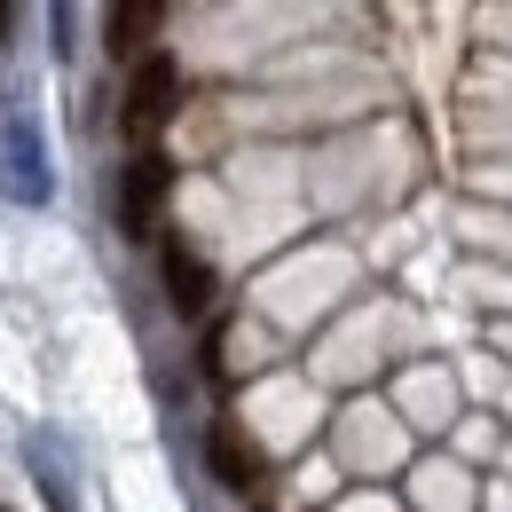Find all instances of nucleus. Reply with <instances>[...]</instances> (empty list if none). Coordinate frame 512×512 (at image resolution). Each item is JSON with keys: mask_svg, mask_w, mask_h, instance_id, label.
<instances>
[{"mask_svg": "<svg viewBox=\"0 0 512 512\" xmlns=\"http://www.w3.org/2000/svg\"><path fill=\"white\" fill-rule=\"evenodd\" d=\"M174 111H182V64H174L166 48H158V56L142 48V56H134V79H127V111H119L127 142H150Z\"/></svg>", "mask_w": 512, "mask_h": 512, "instance_id": "nucleus-1", "label": "nucleus"}, {"mask_svg": "<svg viewBox=\"0 0 512 512\" xmlns=\"http://www.w3.org/2000/svg\"><path fill=\"white\" fill-rule=\"evenodd\" d=\"M174 190V158L166 150H150V142H134L127 158V182H119V229H127L134 245H150L158 237V205Z\"/></svg>", "mask_w": 512, "mask_h": 512, "instance_id": "nucleus-2", "label": "nucleus"}, {"mask_svg": "<svg viewBox=\"0 0 512 512\" xmlns=\"http://www.w3.org/2000/svg\"><path fill=\"white\" fill-rule=\"evenodd\" d=\"M205 473L229 489V497H253L260 481H268V465H260V449L237 434V426H213L205 434Z\"/></svg>", "mask_w": 512, "mask_h": 512, "instance_id": "nucleus-3", "label": "nucleus"}, {"mask_svg": "<svg viewBox=\"0 0 512 512\" xmlns=\"http://www.w3.org/2000/svg\"><path fill=\"white\" fill-rule=\"evenodd\" d=\"M158 268H166V300H174V316H205V300H213V268H205L182 237H158Z\"/></svg>", "mask_w": 512, "mask_h": 512, "instance_id": "nucleus-4", "label": "nucleus"}, {"mask_svg": "<svg viewBox=\"0 0 512 512\" xmlns=\"http://www.w3.org/2000/svg\"><path fill=\"white\" fill-rule=\"evenodd\" d=\"M166 8H174V0H111V16H103V48H111V56H142V48L166 32Z\"/></svg>", "mask_w": 512, "mask_h": 512, "instance_id": "nucleus-5", "label": "nucleus"}, {"mask_svg": "<svg viewBox=\"0 0 512 512\" xmlns=\"http://www.w3.org/2000/svg\"><path fill=\"white\" fill-rule=\"evenodd\" d=\"M0 32H8V0H0Z\"/></svg>", "mask_w": 512, "mask_h": 512, "instance_id": "nucleus-6", "label": "nucleus"}]
</instances>
